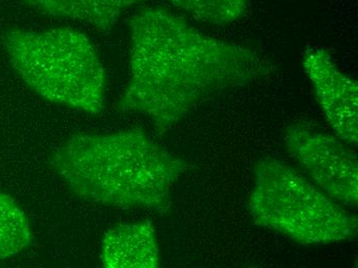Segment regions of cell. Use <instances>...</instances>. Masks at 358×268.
Here are the masks:
<instances>
[{
    "mask_svg": "<svg viewBox=\"0 0 358 268\" xmlns=\"http://www.w3.org/2000/svg\"><path fill=\"white\" fill-rule=\"evenodd\" d=\"M285 143L316 186L343 206H357V157L345 141L308 124L296 123L285 132Z\"/></svg>",
    "mask_w": 358,
    "mask_h": 268,
    "instance_id": "5",
    "label": "cell"
},
{
    "mask_svg": "<svg viewBox=\"0 0 358 268\" xmlns=\"http://www.w3.org/2000/svg\"><path fill=\"white\" fill-rule=\"evenodd\" d=\"M100 259L108 268L160 267V248L152 222L119 224L106 231L101 239Z\"/></svg>",
    "mask_w": 358,
    "mask_h": 268,
    "instance_id": "7",
    "label": "cell"
},
{
    "mask_svg": "<svg viewBox=\"0 0 358 268\" xmlns=\"http://www.w3.org/2000/svg\"><path fill=\"white\" fill-rule=\"evenodd\" d=\"M199 21L215 25L234 23L245 15L248 0H169Z\"/></svg>",
    "mask_w": 358,
    "mask_h": 268,
    "instance_id": "10",
    "label": "cell"
},
{
    "mask_svg": "<svg viewBox=\"0 0 358 268\" xmlns=\"http://www.w3.org/2000/svg\"><path fill=\"white\" fill-rule=\"evenodd\" d=\"M129 27L130 78L119 110L150 118L159 134L202 102L272 71L257 52L206 36L163 8L141 10Z\"/></svg>",
    "mask_w": 358,
    "mask_h": 268,
    "instance_id": "1",
    "label": "cell"
},
{
    "mask_svg": "<svg viewBox=\"0 0 358 268\" xmlns=\"http://www.w3.org/2000/svg\"><path fill=\"white\" fill-rule=\"evenodd\" d=\"M303 66L333 132L345 143L357 146V83L342 73L331 55L322 48L309 50L305 54Z\"/></svg>",
    "mask_w": 358,
    "mask_h": 268,
    "instance_id": "6",
    "label": "cell"
},
{
    "mask_svg": "<svg viewBox=\"0 0 358 268\" xmlns=\"http://www.w3.org/2000/svg\"><path fill=\"white\" fill-rule=\"evenodd\" d=\"M3 43L13 69L43 99L87 114L103 111L106 69L83 32L10 29L4 32Z\"/></svg>",
    "mask_w": 358,
    "mask_h": 268,
    "instance_id": "3",
    "label": "cell"
},
{
    "mask_svg": "<svg viewBox=\"0 0 358 268\" xmlns=\"http://www.w3.org/2000/svg\"><path fill=\"white\" fill-rule=\"evenodd\" d=\"M143 0H24L41 13L86 22L108 31L129 8Z\"/></svg>",
    "mask_w": 358,
    "mask_h": 268,
    "instance_id": "8",
    "label": "cell"
},
{
    "mask_svg": "<svg viewBox=\"0 0 358 268\" xmlns=\"http://www.w3.org/2000/svg\"><path fill=\"white\" fill-rule=\"evenodd\" d=\"M248 211L257 225L301 245L352 241L357 216L312 181L279 159L266 157L253 167Z\"/></svg>",
    "mask_w": 358,
    "mask_h": 268,
    "instance_id": "4",
    "label": "cell"
},
{
    "mask_svg": "<svg viewBox=\"0 0 358 268\" xmlns=\"http://www.w3.org/2000/svg\"><path fill=\"white\" fill-rule=\"evenodd\" d=\"M50 167L83 199L125 210L167 213L173 185L187 164L141 128L72 135Z\"/></svg>",
    "mask_w": 358,
    "mask_h": 268,
    "instance_id": "2",
    "label": "cell"
},
{
    "mask_svg": "<svg viewBox=\"0 0 358 268\" xmlns=\"http://www.w3.org/2000/svg\"><path fill=\"white\" fill-rule=\"evenodd\" d=\"M31 244L27 216L10 196L0 193V259L16 256Z\"/></svg>",
    "mask_w": 358,
    "mask_h": 268,
    "instance_id": "9",
    "label": "cell"
}]
</instances>
